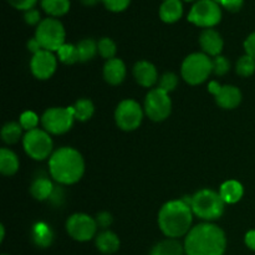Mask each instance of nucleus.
<instances>
[{
  "instance_id": "obj_22",
  "label": "nucleus",
  "mask_w": 255,
  "mask_h": 255,
  "mask_svg": "<svg viewBox=\"0 0 255 255\" xmlns=\"http://www.w3.org/2000/svg\"><path fill=\"white\" fill-rule=\"evenodd\" d=\"M96 248L102 254H114L120 249V239L114 232L104 231L96 237Z\"/></svg>"
},
{
  "instance_id": "obj_14",
  "label": "nucleus",
  "mask_w": 255,
  "mask_h": 255,
  "mask_svg": "<svg viewBox=\"0 0 255 255\" xmlns=\"http://www.w3.org/2000/svg\"><path fill=\"white\" fill-rule=\"evenodd\" d=\"M57 66V60L51 51L42 49L41 51L32 55L30 61V69L32 75L39 80H47L55 74Z\"/></svg>"
},
{
  "instance_id": "obj_35",
  "label": "nucleus",
  "mask_w": 255,
  "mask_h": 255,
  "mask_svg": "<svg viewBox=\"0 0 255 255\" xmlns=\"http://www.w3.org/2000/svg\"><path fill=\"white\" fill-rule=\"evenodd\" d=\"M129 1H131V0H102L105 6H106L110 11L115 12L124 11L125 9H127V6L129 5Z\"/></svg>"
},
{
  "instance_id": "obj_33",
  "label": "nucleus",
  "mask_w": 255,
  "mask_h": 255,
  "mask_svg": "<svg viewBox=\"0 0 255 255\" xmlns=\"http://www.w3.org/2000/svg\"><path fill=\"white\" fill-rule=\"evenodd\" d=\"M19 124L21 125L22 129H25L26 132L32 131V129L37 128V125H39V116L32 111H25L24 114H21V116H20Z\"/></svg>"
},
{
  "instance_id": "obj_27",
  "label": "nucleus",
  "mask_w": 255,
  "mask_h": 255,
  "mask_svg": "<svg viewBox=\"0 0 255 255\" xmlns=\"http://www.w3.org/2000/svg\"><path fill=\"white\" fill-rule=\"evenodd\" d=\"M41 6L51 16H62L70 10V0H41Z\"/></svg>"
},
{
  "instance_id": "obj_29",
  "label": "nucleus",
  "mask_w": 255,
  "mask_h": 255,
  "mask_svg": "<svg viewBox=\"0 0 255 255\" xmlns=\"http://www.w3.org/2000/svg\"><path fill=\"white\" fill-rule=\"evenodd\" d=\"M57 56L60 61L65 65H72L75 62H79V54H77L76 45L64 44L57 50Z\"/></svg>"
},
{
  "instance_id": "obj_49",
  "label": "nucleus",
  "mask_w": 255,
  "mask_h": 255,
  "mask_svg": "<svg viewBox=\"0 0 255 255\" xmlns=\"http://www.w3.org/2000/svg\"><path fill=\"white\" fill-rule=\"evenodd\" d=\"M164 1H167V0H164Z\"/></svg>"
},
{
  "instance_id": "obj_41",
  "label": "nucleus",
  "mask_w": 255,
  "mask_h": 255,
  "mask_svg": "<svg viewBox=\"0 0 255 255\" xmlns=\"http://www.w3.org/2000/svg\"><path fill=\"white\" fill-rule=\"evenodd\" d=\"M64 191L61 189V187H55L54 192H52L51 197H50V201L54 204H60L61 206L62 202H64Z\"/></svg>"
},
{
  "instance_id": "obj_10",
  "label": "nucleus",
  "mask_w": 255,
  "mask_h": 255,
  "mask_svg": "<svg viewBox=\"0 0 255 255\" xmlns=\"http://www.w3.org/2000/svg\"><path fill=\"white\" fill-rule=\"evenodd\" d=\"M143 120V110L134 100H124L115 111V121L122 131H134L138 128Z\"/></svg>"
},
{
  "instance_id": "obj_4",
  "label": "nucleus",
  "mask_w": 255,
  "mask_h": 255,
  "mask_svg": "<svg viewBox=\"0 0 255 255\" xmlns=\"http://www.w3.org/2000/svg\"><path fill=\"white\" fill-rule=\"evenodd\" d=\"M224 206L226 203L221 194L212 189H201L192 197L191 202L194 216L207 222L221 218L224 213Z\"/></svg>"
},
{
  "instance_id": "obj_16",
  "label": "nucleus",
  "mask_w": 255,
  "mask_h": 255,
  "mask_svg": "<svg viewBox=\"0 0 255 255\" xmlns=\"http://www.w3.org/2000/svg\"><path fill=\"white\" fill-rule=\"evenodd\" d=\"M133 76L137 84L143 87H152L158 80L157 69L148 61H138L133 67Z\"/></svg>"
},
{
  "instance_id": "obj_8",
  "label": "nucleus",
  "mask_w": 255,
  "mask_h": 255,
  "mask_svg": "<svg viewBox=\"0 0 255 255\" xmlns=\"http://www.w3.org/2000/svg\"><path fill=\"white\" fill-rule=\"evenodd\" d=\"M75 116L71 107H52L47 109L41 116V125L47 133L64 134L74 125Z\"/></svg>"
},
{
  "instance_id": "obj_48",
  "label": "nucleus",
  "mask_w": 255,
  "mask_h": 255,
  "mask_svg": "<svg viewBox=\"0 0 255 255\" xmlns=\"http://www.w3.org/2000/svg\"><path fill=\"white\" fill-rule=\"evenodd\" d=\"M2 255H6V254H2Z\"/></svg>"
},
{
  "instance_id": "obj_24",
  "label": "nucleus",
  "mask_w": 255,
  "mask_h": 255,
  "mask_svg": "<svg viewBox=\"0 0 255 255\" xmlns=\"http://www.w3.org/2000/svg\"><path fill=\"white\" fill-rule=\"evenodd\" d=\"M184 247L176 239H166L153 247L149 255H183Z\"/></svg>"
},
{
  "instance_id": "obj_42",
  "label": "nucleus",
  "mask_w": 255,
  "mask_h": 255,
  "mask_svg": "<svg viewBox=\"0 0 255 255\" xmlns=\"http://www.w3.org/2000/svg\"><path fill=\"white\" fill-rule=\"evenodd\" d=\"M27 50H29L30 52H32V54H36V52L41 51L42 47L41 45H40V42L37 41L36 37H32V39H30L29 41H27Z\"/></svg>"
},
{
  "instance_id": "obj_32",
  "label": "nucleus",
  "mask_w": 255,
  "mask_h": 255,
  "mask_svg": "<svg viewBox=\"0 0 255 255\" xmlns=\"http://www.w3.org/2000/svg\"><path fill=\"white\" fill-rule=\"evenodd\" d=\"M177 85H178V76L176 74H173V72H166L159 79L158 89L169 94V92H172L176 89Z\"/></svg>"
},
{
  "instance_id": "obj_39",
  "label": "nucleus",
  "mask_w": 255,
  "mask_h": 255,
  "mask_svg": "<svg viewBox=\"0 0 255 255\" xmlns=\"http://www.w3.org/2000/svg\"><path fill=\"white\" fill-rule=\"evenodd\" d=\"M24 19L25 21H26V24L29 25H39L40 22H41L40 21V12L37 11L36 9H31L25 11Z\"/></svg>"
},
{
  "instance_id": "obj_31",
  "label": "nucleus",
  "mask_w": 255,
  "mask_h": 255,
  "mask_svg": "<svg viewBox=\"0 0 255 255\" xmlns=\"http://www.w3.org/2000/svg\"><path fill=\"white\" fill-rule=\"evenodd\" d=\"M97 46H99V54L101 55L104 59H115L117 47L114 40L110 39V37H102V39L97 42Z\"/></svg>"
},
{
  "instance_id": "obj_25",
  "label": "nucleus",
  "mask_w": 255,
  "mask_h": 255,
  "mask_svg": "<svg viewBox=\"0 0 255 255\" xmlns=\"http://www.w3.org/2000/svg\"><path fill=\"white\" fill-rule=\"evenodd\" d=\"M72 112H74L75 120L77 121H89L92 116H94L95 112V106L92 104V101L87 99H80L77 100L74 104V106H71Z\"/></svg>"
},
{
  "instance_id": "obj_26",
  "label": "nucleus",
  "mask_w": 255,
  "mask_h": 255,
  "mask_svg": "<svg viewBox=\"0 0 255 255\" xmlns=\"http://www.w3.org/2000/svg\"><path fill=\"white\" fill-rule=\"evenodd\" d=\"M77 54H79V62H87L94 59L99 52V46L92 39H84L76 45Z\"/></svg>"
},
{
  "instance_id": "obj_36",
  "label": "nucleus",
  "mask_w": 255,
  "mask_h": 255,
  "mask_svg": "<svg viewBox=\"0 0 255 255\" xmlns=\"http://www.w3.org/2000/svg\"><path fill=\"white\" fill-rule=\"evenodd\" d=\"M95 221H96L99 228H102L104 231H106V229L112 224L114 218H112V214L109 213V212H101V213L97 214Z\"/></svg>"
},
{
  "instance_id": "obj_9",
  "label": "nucleus",
  "mask_w": 255,
  "mask_h": 255,
  "mask_svg": "<svg viewBox=\"0 0 255 255\" xmlns=\"http://www.w3.org/2000/svg\"><path fill=\"white\" fill-rule=\"evenodd\" d=\"M222 19L219 4L213 0H198L189 11L188 20L197 26L212 29Z\"/></svg>"
},
{
  "instance_id": "obj_21",
  "label": "nucleus",
  "mask_w": 255,
  "mask_h": 255,
  "mask_svg": "<svg viewBox=\"0 0 255 255\" xmlns=\"http://www.w3.org/2000/svg\"><path fill=\"white\" fill-rule=\"evenodd\" d=\"M55 187L52 182L46 177H37L32 181L30 186V193L36 201H46L50 199Z\"/></svg>"
},
{
  "instance_id": "obj_6",
  "label": "nucleus",
  "mask_w": 255,
  "mask_h": 255,
  "mask_svg": "<svg viewBox=\"0 0 255 255\" xmlns=\"http://www.w3.org/2000/svg\"><path fill=\"white\" fill-rule=\"evenodd\" d=\"M35 37L40 42L41 47L47 51H57L65 44L64 25L54 17H47L42 20L36 27Z\"/></svg>"
},
{
  "instance_id": "obj_7",
  "label": "nucleus",
  "mask_w": 255,
  "mask_h": 255,
  "mask_svg": "<svg viewBox=\"0 0 255 255\" xmlns=\"http://www.w3.org/2000/svg\"><path fill=\"white\" fill-rule=\"evenodd\" d=\"M22 146L27 156L35 161H42L54 153L52 139L45 129L36 128L27 131L22 138Z\"/></svg>"
},
{
  "instance_id": "obj_30",
  "label": "nucleus",
  "mask_w": 255,
  "mask_h": 255,
  "mask_svg": "<svg viewBox=\"0 0 255 255\" xmlns=\"http://www.w3.org/2000/svg\"><path fill=\"white\" fill-rule=\"evenodd\" d=\"M236 71L239 76L242 77H249L255 72V59L249 56V55H244L241 59L237 61Z\"/></svg>"
},
{
  "instance_id": "obj_46",
  "label": "nucleus",
  "mask_w": 255,
  "mask_h": 255,
  "mask_svg": "<svg viewBox=\"0 0 255 255\" xmlns=\"http://www.w3.org/2000/svg\"><path fill=\"white\" fill-rule=\"evenodd\" d=\"M213 1H216L217 4H221V1H222V0H213Z\"/></svg>"
},
{
  "instance_id": "obj_3",
  "label": "nucleus",
  "mask_w": 255,
  "mask_h": 255,
  "mask_svg": "<svg viewBox=\"0 0 255 255\" xmlns=\"http://www.w3.org/2000/svg\"><path fill=\"white\" fill-rule=\"evenodd\" d=\"M49 171L52 178L60 184H74L85 173L82 154L72 147H62L50 156Z\"/></svg>"
},
{
  "instance_id": "obj_13",
  "label": "nucleus",
  "mask_w": 255,
  "mask_h": 255,
  "mask_svg": "<svg viewBox=\"0 0 255 255\" xmlns=\"http://www.w3.org/2000/svg\"><path fill=\"white\" fill-rule=\"evenodd\" d=\"M208 91L216 97V102L224 110H233L242 102V92L232 85H219L217 81L209 82Z\"/></svg>"
},
{
  "instance_id": "obj_15",
  "label": "nucleus",
  "mask_w": 255,
  "mask_h": 255,
  "mask_svg": "<svg viewBox=\"0 0 255 255\" xmlns=\"http://www.w3.org/2000/svg\"><path fill=\"white\" fill-rule=\"evenodd\" d=\"M199 45L208 56H219L223 50L224 42L219 32L213 29H204L199 36Z\"/></svg>"
},
{
  "instance_id": "obj_23",
  "label": "nucleus",
  "mask_w": 255,
  "mask_h": 255,
  "mask_svg": "<svg viewBox=\"0 0 255 255\" xmlns=\"http://www.w3.org/2000/svg\"><path fill=\"white\" fill-rule=\"evenodd\" d=\"M19 169V158L7 148L0 149V172L4 176H12Z\"/></svg>"
},
{
  "instance_id": "obj_37",
  "label": "nucleus",
  "mask_w": 255,
  "mask_h": 255,
  "mask_svg": "<svg viewBox=\"0 0 255 255\" xmlns=\"http://www.w3.org/2000/svg\"><path fill=\"white\" fill-rule=\"evenodd\" d=\"M7 2H9L11 6H14L15 9L27 11V10L34 9L37 0H7Z\"/></svg>"
},
{
  "instance_id": "obj_2",
  "label": "nucleus",
  "mask_w": 255,
  "mask_h": 255,
  "mask_svg": "<svg viewBox=\"0 0 255 255\" xmlns=\"http://www.w3.org/2000/svg\"><path fill=\"white\" fill-rule=\"evenodd\" d=\"M193 222V211L191 204L183 198L169 201L158 213V226L162 233L169 239H177L187 236Z\"/></svg>"
},
{
  "instance_id": "obj_47",
  "label": "nucleus",
  "mask_w": 255,
  "mask_h": 255,
  "mask_svg": "<svg viewBox=\"0 0 255 255\" xmlns=\"http://www.w3.org/2000/svg\"><path fill=\"white\" fill-rule=\"evenodd\" d=\"M184 1H194V0H184Z\"/></svg>"
},
{
  "instance_id": "obj_40",
  "label": "nucleus",
  "mask_w": 255,
  "mask_h": 255,
  "mask_svg": "<svg viewBox=\"0 0 255 255\" xmlns=\"http://www.w3.org/2000/svg\"><path fill=\"white\" fill-rule=\"evenodd\" d=\"M244 49H246L247 55L255 59V32L247 37V40L244 41Z\"/></svg>"
},
{
  "instance_id": "obj_38",
  "label": "nucleus",
  "mask_w": 255,
  "mask_h": 255,
  "mask_svg": "<svg viewBox=\"0 0 255 255\" xmlns=\"http://www.w3.org/2000/svg\"><path fill=\"white\" fill-rule=\"evenodd\" d=\"M244 0H222L221 5L232 12L239 11L243 7Z\"/></svg>"
},
{
  "instance_id": "obj_11",
  "label": "nucleus",
  "mask_w": 255,
  "mask_h": 255,
  "mask_svg": "<svg viewBox=\"0 0 255 255\" xmlns=\"http://www.w3.org/2000/svg\"><path fill=\"white\" fill-rule=\"evenodd\" d=\"M172 101L168 94L161 89H153L146 95L144 112L154 122L164 121L171 115Z\"/></svg>"
},
{
  "instance_id": "obj_5",
  "label": "nucleus",
  "mask_w": 255,
  "mask_h": 255,
  "mask_svg": "<svg viewBox=\"0 0 255 255\" xmlns=\"http://www.w3.org/2000/svg\"><path fill=\"white\" fill-rule=\"evenodd\" d=\"M212 72V60L204 52H194L188 55L184 59L181 69L184 81L193 86L203 84Z\"/></svg>"
},
{
  "instance_id": "obj_34",
  "label": "nucleus",
  "mask_w": 255,
  "mask_h": 255,
  "mask_svg": "<svg viewBox=\"0 0 255 255\" xmlns=\"http://www.w3.org/2000/svg\"><path fill=\"white\" fill-rule=\"evenodd\" d=\"M231 69V64H229L228 59L226 56H216L212 60V71L217 75V76H223Z\"/></svg>"
},
{
  "instance_id": "obj_12",
  "label": "nucleus",
  "mask_w": 255,
  "mask_h": 255,
  "mask_svg": "<svg viewBox=\"0 0 255 255\" xmlns=\"http://www.w3.org/2000/svg\"><path fill=\"white\" fill-rule=\"evenodd\" d=\"M97 223L92 217L85 213H75L66 222L67 234L77 242H89L95 237Z\"/></svg>"
},
{
  "instance_id": "obj_43",
  "label": "nucleus",
  "mask_w": 255,
  "mask_h": 255,
  "mask_svg": "<svg viewBox=\"0 0 255 255\" xmlns=\"http://www.w3.org/2000/svg\"><path fill=\"white\" fill-rule=\"evenodd\" d=\"M244 242H246V246L248 247L249 249L255 252V231H249L248 233L246 234Z\"/></svg>"
},
{
  "instance_id": "obj_19",
  "label": "nucleus",
  "mask_w": 255,
  "mask_h": 255,
  "mask_svg": "<svg viewBox=\"0 0 255 255\" xmlns=\"http://www.w3.org/2000/svg\"><path fill=\"white\" fill-rule=\"evenodd\" d=\"M219 194L226 204H234L242 199L244 194V188L242 183L234 179L224 182L219 188Z\"/></svg>"
},
{
  "instance_id": "obj_1",
  "label": "nucleus",
  "mask_w": 255,
  "mask_h": 255,
  "mask_svg": "<svg viewBox=\"0 0 255 255\" xmlns=\"http://www.w3.org/2000/svg\"><path fill=\"white\" fill-rule=\"evenodd\" d=\"M183 247L187 255H223L227 248L226 233L216 224H198L187 234Z\"/></svg>"
},
{
  "instance_id": "obj_20",
  "label": "nucleus",
  "mask_w": 255,
  "mask_h": 255,
  "mask_svg": "<svg viewBox=\"0 0 255 255\" xmlns=\"http://www.w3.org/2000/svg\"><path fill=\"white\" fill-rule=\"evenodd\" d=\"M183 14V5L181 0H167L159 7V16L162 21L167 24H173L178 21Z\"/></svg>"
},
{
  "instance_id": "obj_45",
  "label": "nucleus",
  "mask_w": 255,
  "mask_h": 255,
  "mask_svg": "<svg viewBox=\"0 0 255 255\" xmlns=\"http://www.w3.org/2000/svg\"><path fill=\"white\" fill-rule=\"evenodd\" d=\"M0 231H1V238H0V241H4V238H5V228H4V226H0Z\"/></svg>"
},
{
  "instance_id": "obj_17",
  "label": "nucleus",
  "mask_w": 255,
  "mask_h": 255,
  "mask_svg": "<svg viewBox=\"0 0 255 255\" xmlns=\"http://www.w3.org/2000/svg\"><path fill=\"white\" fill-rule=\"evenodd\" d=\"M126 77V65L121 59L107 60L104 66V79L112 86L122 84Z\"/></svg>"
},
{
  "instance_id": "obj_28",
  "label": "nucleus",
  "mask_w": 255,
  "mask_h": 255,
  "mask_svg": "<svg viewBox=\"0 0 255 255\" xmlns=\"http://www.w3.org/2000/svg\"><path fill=\"white\" fill-rule=\"evenodd\" d=\"M22 127L17 122H7L1 128V138L5 143L14 144L21 138Z\"/></svg>"
},
{
  "instance_id": "obj_18",
  "label": "nucleus",
  "mask_w": 255,
  "mask_h": 255,
  "mask_svg": "<svg viewBox=\"0 0 255 255\" xmlns=\"http://www.w3.org/2000/svg\"><path fill=\"white\" fill-rule=\"evenodd\" d=\"M32 242L39 248H47L52 244L54 241V232L49 224L44 222H39L35 224L31 229Z\"/></svg>"
},
{
  "instance_id": "obj_44",
  "label": "nucleus",
  "mask_w": 255,
  "mask_h": 255,
  "mask_svg": "<svg viewBox=\"0 0 255 255\" xmlns=\"http://www.w3.org/2000/svg\"><path fill=\"white\" fill-rule=\"evenodd\" d=\"M99 1H102V0H81L85 6H95Z\"/></svg>"
}]
</instances>
